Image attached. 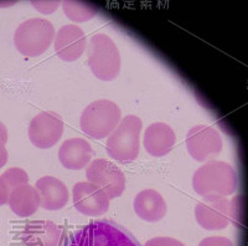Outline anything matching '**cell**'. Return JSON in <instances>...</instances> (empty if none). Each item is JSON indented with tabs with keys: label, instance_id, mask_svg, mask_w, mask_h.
<instances>
[{
	"label": "cell",
	"instance_id": "obj_1",
	"mask_svg": "<svg viewBox=\"0 0 248 246\" xmlns=\"http://www.w3.org/2000/svg\"><path fill=\"white\" fill-rule=\"evenodd\" d=\"M59 246H141L127 229L114 221L97 220L62 239Z\"/></svg>",
	"mask_w": 248,
	"mask_h": 246
},
{
	"label": "cell",
	"instance_id": "obj_2",
	"mask_svg": "<svg viewBox=\"0 0 248 246\" xmlns=\"http://www.w3.org/2000/svg\"><path fill=\"white\" fill-rule=\"evenodd\" d=\"M238 185L236 170L222 161H209L195 170L192 188L202 198H227Z\"/></svg>",
	"mask_w": 248,
	"mask_h": 246
},
{
	"label": "cell",
	"instance_id": "obj_3",
	"mask_svg": "<svg viewBox=\"0 0 248 246\" xmlns=\"http://www.w3.org/2000/svg\"><path fill=\"white\" fill-rule=\"evenodd\" d=\"M143 121L138 116L123 117L116 130L107 138L106 149L109 157L118 162L136 161L140 152V133Z\"/></svg>",
	"mask_w": 248,
	"mask_h": 246
},
{
	"label": "cell",
	"instance_id": "obj_4",
	"mask_svg": "<svg viewBox=\"0 0 248 246\" xmlns=\"http://www.w3.org/2000/svg\"><path fill=\"white\" fill-rule=\"evenodd\" d=\"M55 35L56 32L50 20L32 17L25 20L15 30V48L26 57L40 56L54 43Z\"/></svg>",
	"mask_w": 248,
	"mask_h": 246
},
{
	"label": "cell",
	"instance_id": "obj_5",
	"mask_svg": "<svg viewBox=\"0 0 248 246\" xmlns=\"http://www.w3.org/2000/svg\"><path fill=\"white\" fill-rule=\"evenodd\" d=\"M122 121V111L109 99H97L83 110L79 118L82 132L94 139L108 138Z\"/></svg>",
	"mask_w": 248,
	"mask_h": 246
},
{
	"label": "cell",
	"instance_id": "obj_6",
	"mask_svg": "<svg viewBox=\"0 0 248 246\" xmlns=\"http://www.w3.org/2000/svg\"><path fill=\"white\" fill-rule=\"evenodd\" d=\"M88 65L92 74L101 81L118 77L122 59L116 43L106 34L93 35L88 46Z\"/></svg>",
	"mask_w": 248,
	"mask_h": 246
},
{
	"label": "cell",
	"instance_id": "obj_7",
	"mask_svg": "<svg viewBox=\"0 0 248 246\" xmlns=\"http://www.w3.org/2000/svg\"><path fill=\"white\" fill-rule=\"evenodd\" d=\"M87 181L101 188L107 194L109 200L123 194L127 179L123 170L116 163L105 158L93 159L86 168Z\"/></svg>",
	"mask_w": 248,
	"mask_h": 246
},
{
	"label": "cell",
	"instance_id": "obj_8",
	"mask_svg": "<svg viewBox=\"0 0 248 246\" xmlns=\"http://www.w3.org/2000/svg\"><path fill=\"white\" fill-rule=\"evenodd\" d=\"M186 148L192 159L198 162L214 161L223 148L220 133L210 126L199 125L186 134Z\"/></svg>",
	"mask_w": 248,
	"mask_h": 246
},
{
	"label": "cell",
	"instance_id": "obj_9",
	"mask_svg": "<svg viewBox=\"0 0 248 246\" xmlns=\"http://www.w3.org/2000/svg\"><path fill=\"white\" fill-rule=\"evenodd\" d=\"M62 117L54 111H44L34 117L29 125V139L35 147L47 149L59 143L63 134Z\"/></svg>",
	"mask_w": 248,
	"mask_h": 246
},
{
	"label": "cell",
	"instance_id": "obj_10",
	"mask_svg": "<svg viewBox=\"0 0 248 246\" xmlns=\"http://www.w3.org/2000/svg\"><path fill=\"white\" fill-rule=\"evenodd\" d=\"M74 205L81 214L101 216L109 209V198L101 188L90 181H78L72 189Z\"/></svg>",
	"mask_w": 248,
	"mask_h": 246
},
{
	"label": "cell",
	"instance_id": "obj_11",
	"mask_svg": "<svg viewBox=\"0 0 248 246\" xmlns=\"http://www.w3.org/2000/svg\"><path fill=\"white\" fill-rule=\"evenodd\" d=\"M230 200L227 198H203L195 207V219L202 229L223 230L229 227Z\"/></svg>",
	"mask_w": 248,
	"mask_h": 246
},
{
	"label": "cell",
	"instance_id": "obj_12",
	"mask_svg": "<svg viewBox=\"0 0 248 246\" xmlns=\"http://www.w3.org/2000/svg\"><path fill=\"white\" fill-rule=\"evenodd\" d=\"M55 51L63 61L72 63L83 55L87 48V36L79 26L67 24L59 29L54 39Z\"/></svg>",
	"mask_w": 248,
	"mask_h": 246
},
{
	"label": "cell",
	"instance_id": "obj_13",
	"mask_svg": "<svg viewBox=\"0 0 248 246\" xmlns=\"http://www.w3.org/2000/svg\"><path fill=\"white\" fill-rule=\"evenodd\" d=\"M25 246H59L62 240L61 229L51 220H32L21 231Z\"/></svg>",
	"mask_w": 248,
	"mask_h": 246
},
{
	"label": "cell",
	"instance_id": "obj_14",
	"mask_svg": "<svg viewBox=\"0 0 248 246\" xmlns=\"http://www.w3.org/2000/svg\"><path fill=\"white\" fill-rule=\"evenodd\" d=\"M176 136L171 126L164 122H155L147 127L143 136V146L150 156L164 157L174 148Z\"/></svg>",
	"mask_w": 248,
	"mask_h": 246
},
{
	"label": "cell",
	"instance_id": "obj_15",
	"mask_svg": "<svg viewBox=\"0 0 248 246\" xmlns=\"http://www.w3.org/2000/svg\"><path fill=\"white\" fill-rule=\"evenodd\" d=\"M34 187L40 196V207L45 210H60L68 203L70 193L66 184L55 177H41Z\"/></svg>",
	"mask_w": 248,
	"mask_h": 246
},
{
	"label": "cell",
	"instance_id": "obj_16",
	"mask_svg": "<svg viewBox=\"0 0 248 246\" xmlns=\"http://www.w3.org/2000/svg\"><path fill=\"white\" fill-rule=\"evenodd\" d=\"M93 149L86 139L75 137L65 141L59 148L60 163L70 170L87 168L92 162Z\"/></svg>",
	"mask_w": 248,
	"mask_h": 246
},
{
	"label": "cell",
	"instance_id": "obj_17",
	"mask_svg": "<svg viewBox=\"0 0 248 246\" xmlns=\"http://www.w3.org/2000/svg\"><path fill=\"white\" fill-rule=\"evenodd\" d=\"M133 207L139 218L149 223L160 221L168 212L165 199L154 189H144L139 192L133 201Z\"/></svg>",
	"mask_w": 248,
	"mask_h": 246
},
{
	"label": "cell",
	"instance_id": "obj_18",
	"mask_svg": "<svg viewBox=\"0 0 248 246\" xmlns=\"http://www.w3.org/2000/svg\"><path fill=\"white\" fill-rule=\"evenodd\" d=\"M8 204L15 215L26 218L35 214L40 208V196L36 188L25 184L10 190Z\"/></svg>",
	"mask_w": 248,
	"mask_h": 246
},
{
	"label": "cell",
	"instance_id": "obj_19",
	"mask_svg": "<svg viewBox=\"0 0 248 246\" xmlns=\"http://www.w3.org/2000/svg\"><path fill=\"white\" fill-rule=\"evenodd\" d=\"M61 6L66 16L75 23H85L93 19L98 13V8L88 1L66 0V1H62Z\"/></svg>",
	"mask_w": 248,
	"mask_h": 246
},
{
	"label": "cell",
	"instance_id": "obj_20",
	"mask_svg": "<svg viewBox=\"0 0 248 246\" xmlns=\"http://www.w3.org/2000/svg\"><path fill=\"white\" fill-rule=\"evenodd\" d=\"M0 178L5 181V184L8 185V188L10 190L15 189L17 187H21V185H25V184H29L28 173L23 168L19 167L9 168V169H6L1 174Z\"/></svg>",
	"mask_w": 248,
	"mask_h": 246
},
{
	"label": "cell",
	"instance_id": "obj_21",
	"mask_svg": "<svg viewBox=\"0 0 248 246\" xmlns=\"http://www.w3.org/2000/svg\"><path fill=\"white\" fill-rule=\"evenodd\" d=\"M230 221H233L236 225L240 224V219L242 218V197L236 196L230 201Z\"/></svg>",
	"mask_w": 248,
	"mask_h": 246
},
{
	"label": "cell",
	"instance_id": "obj_22",
	"mask_svg": "<svg viewBox=\"0 0 248 246\" xmlns=\"http://www.w3.org/2000/svg\"><path fill=\"white\" fill-rule=\"evenodd\" d=\"M143 246H185V244L178 239L169 238V236H158L148 240Z\"/></svg>",
	"mask_w": 248,
	"mask_h": 246
},
{
	"label": "cell",
	"instance_id": "obj_23",
	"mask_svg": "<svg viewBox=\"0 0 248 246\" xmlns=\"http://www.w3.org/2000/svg\"><path fill=\"white\" fill-rule=\"evenodd\" d=\"M31 4L37 12L43 13V14H51V13L56 12L61 3L57 0H55V1H48V0L44 1L43 0V1H31Z\"/></svg>",
	"mask_w": 248,
	"mask_h": 246
},
{
	"label": "cell",
	"instance_id": "obj_24",
	"mask_svg": "<svg viewBox=\"0 0 248 246\" xmlns=\"http://www.w3.org/2000/svg\"><path fill=\"white\" fill-rule=\"evenodd\" d=\"M199 246H234L230 239L223 236H209L199 243Z\"/></svg>",
	"mask_w": 248,
	"mask_h": 246
},
{
	"label": "cell",
	"instance_id": "obj_25",
	"mask_svg": "<svg viewBox=\"0 0 248 246\" xmlns=\"http://www.w3.org/2000/svg\"><path fill=\"white\" fill-rule=\"evenodd\" d=\"M9 196H10V189L8 188V185L5 184V181L0 178V207H1V205H5V204H8Z\"/></svg>",
	"mask_w": 248,
	"mask_h": 246
},
{
	"label": "cell",
	"instance_id": "obj_26",
	"mask_svg": "<svg viewBox=\"0 0 248 246\" xmlns=\"http://www.w3.org/2000/svg\"><path fill=\"white\" fill-rule=\"evenodd\" d=\"M8 162V150L3 142H0V168H3Z\"/></svg>",
	"mask_w": 248,
	"mask_h": 246
},
{
	"label": "cell",
	"instance_id": "obj_27",
	"mask_svg": "<svg viewBox=\"0 0 248 246\" xmlns=\"http://www.w3.org/2000/svg\"><path fill=\"white\" fill-rule=\"evenodd\" d=\"M8 130H6L5 125H4L3 122L0 121V142H3L4 145H5L6 142H8Z\"/></svg>",
	"mask_w": 248,
	"mask_h": 246
}]
</instances>
